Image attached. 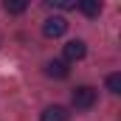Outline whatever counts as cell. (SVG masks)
I'll return each mask as SVG.
<instances>
[{
    "instance_id": "1",
    "label": "cell",
    "mask_w": 121,
    "mask_h": 121,
    "mask_svg": "<svg viewBox=\"0 0 121 121\" xmlns=\"http://www.w3.org/2000/svg\"><path fill=\"white\" fill-rule=\"evenodd\" d=\"M70 101H73L76 110H90L93 104H96V90H93L90 85H79L70 93Z\"/></svg>"
},
{
    "instance_id": "2",
    "label": "cell",
    "mask_w": 121,
    "mask_h": 121,
    "mask_svg": "<svg viewBox=\"0 0 121 121\" xmlns=\"http://www.w3.org/2000/svg\"><path fill=\"white\" fill-rule=\"evenodd\" d=\"M68 31V20L65 17H48L45 23H42V34L48 37V39H56Z\"/></svg>"
},
{
    "instance_id": "3",
    "label": "cell",
    "mask_w": 121,
    "mask_h": 121,
    "mask_svg": "<svg viewBox=\"0 0 121 121\" xmlns=\"http://www.w3.org/2000/svg\"><path fill=\"white\" fill-rule=\"evenodd\" d=\"M85 54H87V45L82 39H70L65 45V62H79V59H85Z\"/></svg>"
},
{
    "instance_id": "4",
    "label": "cell",
    "mask_w": 121,
    "mask_h": 121,
    "mask_svg": "<svg viewBox=\"0 0 121 121\" xmlns=\"http://www.w3.org/2000/svg\"><path fill=\"white\" fill-rule=\"evenodd\" d=\"M39 121H68V110L59 107V104L45 107V110H42V116H39Z\"/></svg>"
},
{
    "instance_id": "5",
    "label": "cell",
    "mask_w": 121,
    "mask_h": 121,
    "mask_svg": "<svg viewBox=\"0 0 121 121\" xmlns=\"http://www.w3.org/2000/svg\"><path fill=\"white\" fill-rule=\"evenodd\" d=\"M45 73L54 76V79H65V76H68V62H62V59L48 62V65H45Z\"/></svg>"
},
{
    "instance_id": "6",
    "label": "cell",
    "mask_w": 121,
    "mask_h": 121,
    "mask_svg": "<svg viewBox=\"0 0 121 121\" xmlns=\"http://www.w3.org/2000/svg\"><path fill=\"white\" fill-rule=\"evenodd\" d=\"M87 17H99V11H101V3L99 0H82V3H76Z\"/></svg>"
},
{
    "instance_id": "7",
    "label": "cell",
    "mask_w": 121,
    "mask_h": 121,
    "mask_svg": "<svg viewBox=\"0 0 121 121\" xmlns=\"http://www.w3.org/2000/svg\"><path fill=\"white\" fill-rule=\"evenodd\" d=\"M26 6H28L26 0H6V3H3V9H6L9 14H23V11H26Z\"/></svg>"
},
{
    "instance_id": "8",
    "label": "cell",
    "mask_w": 121,
    "mask_h": 121,
    "mask_svg": "<svg viewBox=\"0 0 121 121\" xmlns=\"http://www.w3.org/2000/svg\"><path fill=\"white\" fill-rule=\"evenodd\" d=\"M107 90L110 93H121V73H110L107 76Z\"/></svg>"
},
{
    "instance_id": "9",
    "label": "cell",
    "mask_w": 121,
    "mask_h": 121,
    "mask_svg": "<svg viewBox=\"0 0 121 121\" xmlns=\"http://www.w3.org/2000/svg\"><path fill=\"white\" fill-rule=\"evenodd\" d=\"M48 6H51V9H62V11H68V9H76V0H51Z\"/></svg>"
}]
</instances>
